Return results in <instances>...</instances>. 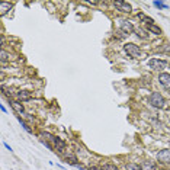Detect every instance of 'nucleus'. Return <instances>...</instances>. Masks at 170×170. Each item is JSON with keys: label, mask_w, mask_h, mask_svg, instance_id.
I'll list each match as a JSON object with an SVG mask.
<instances>
[{"label": "nucleus", "mask_w": 170, "mask_h": 170, "mask_svg": "<svg viewBox=\"0 0 170 170\" xmlns=\"http://www.w3.org/2000/svg\"><path fill=\"white\" fill-rule=\"evenodd\" d=\"M124 50L130 57H132V58H140V57H141V51H140L138 45H135V44H131V42L130 44H125Z\"/></svg>", "instance_id": "1"}, {"label": "nucleus", "mask_w": 170, "mask_h": 170, "mask_svg": "<svg viewBox=\"0 0 170 170\" xmlns=\"http://www.w3.org/2000/svg\"><path fill=\"white\" fill-rule=\"evenodd\" d=\"M150 103L154 106V108H163L164 106V98L161 96V93L158 92H153L150 96Z\"/></svg>", "instance_id": "2"}, {"label": "nucleus", "mask_w": 170, "mask_h": 170, "mask_svg": "<svg viewBox=\"0 0 170 170\" xmlns=\"http://www.w3.org/2000/svg\"><path fill=\"white\" fill-rule=\"evenodd\" d=\"M148 67L153 70H163L167 67V61L166 60H158V58H151L148 61Z\"/></svg>", "instance_id": "3"}, {"label": "nucleus", "mask_w": 170, "mask_h": 170, "mask_svg": "<svg viewBox=\"0 0 170 170\" xmlns=\"http://www.w3.org/2000/svg\"><path fill=\"white\" fill-rule=\"evenodd\" d=\"M113 6L116 7L119 12H122V13H131V12H132V7H131L130 3H127V2H122V0L113 2Z\"/></svg>", "instance_id": "4"}, {"label": "nucleus", "mask_w": 170, "mask_h": 170, "mask_svg": "<svg viewBox=\"0 0 170 170\" xmlns=\"http://www.w3.org/2000/svg\"><path fill=\"white\" fill-rule=\"evenodd\" d=\"M119 28H121V31H122L125 35H130V33L134 32V26H132V23H131L130 20L121 19L119 20Z\"/></svg>", "instance_id": "5"}, {"label": "nucleus", "mask_w": 170, "mask_h": 170, "mask_svg": "<svg viewBox=\"0 0 170 170\" xmlns=\"http://www.w3.org/2000/svg\"><path fill=\"white\" fill-rule=\"evenodd\" d=\"M157 161L161 164H169L170 163V150H161L157 154Z\"/></svg>", "instance_id": "6"}, {"label": "nucleus", "mask_w": 170, "mask_h": 170, "mask_svg": "<svg viewBox=\"0 0 170 170\" xmlns=\"http://www.w3.org/2000/svg\"><path fill=\"white\" fill-rule=\"evenodd\" d=\"M158 82H160V85L163 86L164 89L170 90V74L169 73H160V76H158Z\"/></svg>", "instance_id": "7"}, {"label": "nucleus", "mask_w": 170, "mask_h": 170, "mask_svg": "<svg viewBox=\"0 0 170 170\" xmlns=\"http://www.w3.org/2000/svg\"><path fill=\"white\" fill-rule=\"evenodd\" d=\"M10 106H12V109L18 115H25V109H23V105L20 103L19 100H10Z\"/></svg>", "instance_id": "8"}, {"label": "nucleus", "mask_w": 170, "mask_h": 170, "mask_svg": "<svg viewBox=\"0 0 170 170\" xmlns=\"http://www.w3.org/2000/svg\"><path fill=\"white\" fill-rule=\"evenodd\" d=\"M52 147H54V150L58 151V153H63L65 150V143L63 140H60L58 137H55V141L52 143Z\"/></svg>", "instance_id": "9"}, {"label": "nucleus", "mask_w": 170, "mask_h": 170, "mask_svg": "<svg viewBox=\"0 0 170 170\" xmlns=\"http://www.w3.org/2000/svg\"><path fill=\"white\" fill-rule=\"evenodd\" d=\"M140 167H141V170H156L157 166L153 160H143L141 164H140Z\"/></svg>", "instance_id": "10"}, {"label": "nucleus", "mask_w": 170, "mask_h": 170, "mask_svg": "<svg viewBox=\"0 0 170 170\" xmlns=\"http://www.w3.org/2000/svg\"><path fill=\"white\" fill-rule=\"evenodd\" d=\"M10 9H12V3H7V2H2L0 3V15L2 16H5Z\"/></svg>", "instance_id": "11"}, {"label": "nucleus", "mask_w": 170, "mask_h": 170, "mask_svg": "<svg viewBox=\"0 0 170 170\" xmlns=\"http://www.w3.org/2000/svg\"><path fill=\"white\" fill-rule=\"evenodd\" d=\"M41 138L44 140V141H47V143H54L55 141V137L52 135V134H50V132H41Z\"/></svg>", "instance_id": "12"}, {"label": "nucleus", "mask_w": 170, "mask_h": 170, "mask_svg": "<svg viewBox=\"0 0 170 170\" xmlns=\"http://www.w3.org/2000/svg\"><path fill=\"white\" fill-rule=\"evenodd\" d=\"M32 98V95L29 93V92H18V99L20 100H29V99Z\"/></svg>", "instance_id": "13"}, {"label": "nucleus", "mask_w": 170, "mask_h": 170, "mask_svg": "<svg viewBox=\"0 0 170 170\" xmlns=\"http://www.w3.org/2000/svg\"><path fill=\"white\" fill-rule=\"evenodd\" d=\"M147 29H148V32H153V33H156V35H161V28H158L157 25H148L147 26Z\"/></svg>", "instance_id": "14"}, {"label": "nucleus", "mask_w": 170, "mask_h": 170, "mask_svg": "<svg viewBox=\"0 0 170 170\" xmlns=\"http://www.w3.org/2000/svg\"><path fill=\"white\" fill-rule=\"evenodd\" d=\"M65 161L73 164V166H77V157L74 156V154H67L65 156Z\"/></svg>", "instance_id": "15"}, {"label": "nucleus", "mask_w": 170, "mask_h": 170, "mask_svg": "<svg viewBox=\"0 0 170 170\" xmlns=\"http://www.w3.org/2000/svg\"><path fill=\"white\" fill-rule=\"evenodd\" d=\"M124 170H141V167L135 163H128L124 166Z\"/></svg>", "instance_id": "16"}, {"label": "nucleus", "mask_w": 170, "mask_h": 170, "mask_svg": "<svg viewBox=\"0 0 170 170\" xmlns=\"http://www.w3.org/2000/svg\"><path fill=\"white\" fill-rule=\"evenodd\" d=\"M102 169L103 170H118V167L115 166V164H112V163H105Z\"/></svg>", "instance_id": "17"}, {"label": "nucleus", "mask_w": 170, "mask_h": 170, "mask_svg": "<svg viewBox=\"0 0 170 170\" xmlns=\"http://www.w3.org/2000/svg\"><path fill=\"white\" fill-rule=\"evenodd\" d=\"M137 35L140 36V38H143V39L148 38V35H147V33H145V31H143L141 28H138V29H137Z\"/></svg>", "instance_id": "18"}, {"label": "nucleus", "mask_w": 170, "mask_h": 170, "mask_svg": "<svg viewBox=\"0 0 170 170\" xmlns=\"http://www.w3.org/2000/svg\"><path fill=\"white\" fill-rule=\"evenodd\" d=\"M154 6L158 7V9H167V5L163 2H154Z\"/></svg>", "instance_id": "19"}, {"label": "nucleus", "mask_w": 170, "mask_h": 170, "mask_svg": "<svg viewBox=\"0 0 170 170\" xmlns=\"http://www.w3.org/2000/svg\"><path fill=\"white\" fill-rule=\"evenodd\" d=\"M19 122H20V125H22V127H23V128H25V130L28 131V132H32V131H31V128H29V127H28V125H26L25 122L22 121V118H19Z\"/></svg>", "instance_id": "20"}, {"label": "nucleus", "mask_w": 170, "mask_h": 170, "mask_svg": "<svg viewBox=\"0 0 170 170\" xmlns=\"http://www.w3.org/2000/svg\"><path fill=\"white\" fill-rule=\"evenodd\" d=\"M0 55H2V61H5V60L7 58V52L5 51V50H2V54H0Z\"/></svg>", "instance_id": "21"}, {"label": "nucleus", "mask_w": 170, "mask_h": 170, "mask_svg": "<svg viewBox=\"0 0 170 170\" xmlns=\"http://www.w3.org/2000/svg\"><path fill=\"white\" fill-rule=\"evenodd\" d=\"M3 145L6 147L7 150H10V151H12V147H10V145H9V144H7V143H3Z\"/></svg>", "instance_id": "22"}, {"label": "nucleus", "mask_w": 170, "mask_h": 170, "mask_svg": "<svg viewBox=\"0 0 170 170\" xmlns=\"http://www.w3.org/2000/svg\"><path fill=\"white\" fill-rule=\"evenodd\" d=\"M90 170H103L102 167H90Z\"/></svg>", "instance_id": "23"}]
</instances>
